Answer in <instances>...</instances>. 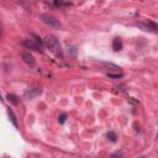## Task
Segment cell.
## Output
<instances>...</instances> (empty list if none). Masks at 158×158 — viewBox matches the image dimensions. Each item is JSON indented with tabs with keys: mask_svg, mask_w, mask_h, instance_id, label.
I'll return each instance as SVG.
<instances>
[{
	"mask_svg": "<svg viewBox=\"0 0 158 158\" xmlns=\"http://www.w3.org/2000/svg\"><path fill=\"white\" fill-rule=\"evenodd\" d=\"M43 43H44V46L52 52V53H54V54H58V53H60V43H59V40L56 37V36H53V35H47L46 37H44V40H43Z\"/></svg>",
	"mask_w": 158,
	"mask_h": 158,
	"instance_id": "6da1fadb",
	"label": "cell"
},
{
	"mask_svg": "<svg viewBox=\"0 0 158 158\" xmlns=\"http://www.w3.org/2000/svg\"><path fill=\"white\" fill-rule=\"evenodd\" d=\"M35 40H31V38H27V40H23L22 41V46L26 48V49H32V51H37V52H43V42L35 35L33 36Z\"/></svg>",
	"mask_w": 158,
	"mask_h": 158,
	"instance_id": "7a4b0ae2",
	"label": "cell"
},
{
	"mask_svg": "<svg viewBox=\"0 0 158 158\" xmlns=\"http://www.w3.org/2000/svg\"><path fill=\"white\" fill-rule=\"evenodd\" d=\"M135 26L139 27L141 30L143 31H147V32H151V33H158V23H156L154 21L152 20H142V21H138L135 23Z\"/></svg>",
	"mask_w": 158,
	"mask_h": 158,
	"instance_id": "3957f363",
	"label": "cell"
},
{
	"mask_svg": "<svg viewBox=\"0 0 158 158\" xmlns=\"http://www.w3.org/2000/svg\"><path fill=\"white\" fill-rule=\"evenodd\" d=\"M40 19L46 23V25H48V26H51V27H53V28H59L62 25H60V22H59V20H57L54 16H52V15H49V14H41L40 15Z\"/></svg>",
	"mask_w": 158,
	"mask_h": 158,
	"instance_id": "277c9868",
	"label": "cell"
},
{
	"mask_svg": "<svg viewBox=\"0 0 158 158\" xmlns=\"http://www.w3.org/2000/svg\"><path fill=\"white\" fill-rule=\"evenodd\" d=\"M42 94V88L41 86H30L23 91V98L27 100H33L35 98L40 96Z\"/></svg>",
	"mask_w": 158,
	"mask_h": 158,
	"instance_id": "5b68a950",
	"label": "cell"
},
{
	"mask_svg": "<svg viewBox=\"0 0 158 158\" xmlns=\"http://www.w3.org/2000/svg\"><path fill=\"white\" fill-rule=\"evenodd\" d=\"M21 59L28 65V67H35L36 65V59L30 52H22L21 53Z\"/></svg>",
	"mask_w": 158,
	"mask_h": 158,
	"instance_id": "8992f818",
	"label": "cell"
},
{
	"mask_svg": "<svg viewBox=\"0 0 158 158\" xmlns=\"http://www.w3.org/2000/svg\"><path fill=\"white\" fill-rule=\"evenodd\" d=\"M112 49L116 51V52L122 49V40L120 37H115L112 40Z\"/></svg>",
	"mask_w": 158,
	"mask_h": 158,
	"instance_id": "52a82bcc",
	"label": "cell"
},
{
	"mask_svg": "<svg viewBox=\"0 0 158 158\" xmlns=\"http://www.w3.org/2000/svg\"><path fill=\"white\" fill-rule=\"evenodd\" d=\"M7 115H9V118H10V121H11V123L17 128V127H19L17 118H16V116H15V114H14V111H12L11 109H7Z\"/></svg>",
	"mask_w": 158,
	"mask_h": 158,
	"instance_id": "ba28073f",
	"label": "cell"
},
{
	"mask_svg": "<svg viewBox=\"0 0 158 158\" xmlns=\"http://www.w3.org/2000/svg\"><path fill=\"white\" fill-rule=\"evenodd\" d=\"M99 63H101L102 65H105V67H107V68H111V69H114V70H118V69H120V67H117L116 64H114V63H111V62H106V60H100Z\"/></svg>",
	"mask_w": 158,
	"mask_h": 158,
	"instance_id": "9c48e42d",
	"label": "cell"
},
{
	"mask_svg": "<svg viewBox=\"0 0 158 158\" xmlns=\"http://www.w3.org/2000/svg\"><path fill=\"white\" fill-rule=\"evenodd\" d=\"M6 99L12 104V105H19V99H17V96L16 95H14V94H7V96H6Z\"/></svg>",
	"mask_w": 158,
	"mask_h": 158,
	"instance_id": "30bf717a",
	"label": "cell"
},
{
	"mask_svg": "<svg viewBox=\"0 0 158 158\" xmlns=\"http://www.w3.org/2000/svg\"><path fill=\"white\" fill-rule=\"evenodd\" d=\"M106 137H107L109 141H111V142H116V139H117V136H116V133H115L114 131H109L107 135H106Z\"/></svg>",
	"mask_w": 158,
	"mask_h": 158,
	"instance_id": "8fae6325",
	"label": "cell"
},
{
	"mask_svg": "<svg viewBox=\"0 0 158 158\" xmlns=\"http://www.w3.org/2000/svg\"><path fill=\"white\" fill-rule=\"evenodd\" d=\"M109 78H112V79H120V78H122L123 77V74L122 73H118V74H112V73H107L106 74Z\"/></svg>",
	"mask_w": 158,
	"mask_h": 158,
	"instance_id": "7c38bea8",
	"label": "cell"
},
{
	"mask_svg": "<svg viewBox=\"0 0 158 158\" xmlns=\"http://www.w3.org/2000/svg\"><path fill=\"white\" fill-rule=\"evenodd\" d=\"M67 117H68V115L67 114H60L59 115V117H58V122L62 125V123H64L65 122V120H67Z\"/></svg>",
	"mask_w": 158,
	"mask_h": 158,
	"instance_id": "4fadbf2b",
	"label": "cell"
},
{
	"mask_svg": "<svg viewBox=\"0 0 158 158\" xmlns=\"http://www.w3.org/2000/svg\"><path fill=\"white\" fill-rule=\"evenodd\" d=\"M109 158H122V152H121V151H117V152L110 154Z\"/></svg>",
	"mask_w": 158,
	"mask_h": 158,
	"instance_id": "5bb4252c",
	"label": "cell"
},
{
	"mask_svg": "<svg viewBox=\"0 0 158 158\" xmlns=\"http://www.w3.org/2000/svg\"><path fill=\"white\" fill-rule=\"evenodd\" d=\"M56 6H70L72 2H63V1H54L53 2Z\"/></svg>",
	"mask_w": 158,
	"mask_h": 158,
	"instance_id": "9a60e30c",
	"label": "cell"
},
{
	"mask_svg": "<svg viewBox=\"0 0 158 158\" xmlns=\"http://www.w3.org/2000/svg\"><path fill=\"white\" fill-rule=\"evenodd\" d=\"M157 139H158V132H157Z\"/></svg>",
	"mask_w": 158,
	"mask_h": 158,
	"instance_id": "2e32d148",
	"label": "cell"
}]
</instances>
